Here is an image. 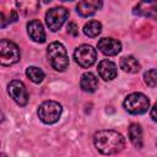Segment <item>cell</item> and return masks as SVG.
I'll return each mask as SVG.
<instances>
[{
    "label": "cell",
    "instance_id": "1",
    "mask_svg": "<svg viewBox=\"0 0 157 157\" xmlns=\"http://www.w3.org/2000/svg\"><path fill=\"white\" fill-rule=\"evenodd\" d=\"M96 148L103 155H114L120 152L125 146V139L114 130H99L93 136Z\"/></svg>",
    "mask_w": 157,
    "mask_h": 157
},
{
    "label": "cell",
    "instance_id": "2",
    "mask_svg": "<svg viewBox=\"0 0 157 157\" xmlns=\"http://www.w3.org/2000/svg\"><path fill=\"white\" fill-rule=\"evenodd\" d=\"M47 55L50 65L56 71H64L69 66V56L65 47L60 42H53L47 48Z\"/></svg>",
    "mask_w": 157,
    "mask_h": 157
},
{
    "label": "cell",
    "instance_id": "3",
    "mask_svg": "<svg viewBox=\"0 0 157 157\" xmlns=\"http://www.w3.org/2000/svg\"><path fill=\"white\" fill-rule=\"evenodd\" d=\"M63 108L55 101H45L38 108V117L45 124H54L59 120Z\"/></svg>",
    "mask_w": 157,
    "mask_h": 157
},
{
    "label": "cell",
    "instance_id": "4",
    "mask_svg": "<svg viewBox=\"0 0 157 157\" xmlns=\"http://www.w3.org/2000/svg\"><path fill=\"white\" fill-rule=\"evenodd\" d=\"M150 107V99L147 96L140 92L129 94L124 101V108L131 114H144Z\"/></svg>",
    "mask_w": 157,
    "mask_h": 157
},
{
    "label": "cell",
    "instance_id": "5",
    "mask_svg": "<svg viewBox=\"0 0 157 157\" xmlns=\"http://www.w3.org/2000/svg\"><path fill=\"white\" fill-rule=\"evenodd\" d=\"M20 49L18 47L9 40V39H1L0 40V63L1 65L9 66L20 60Z\"/></svg>",
    "mask_w": 157,
    "mask_h": 157
},
{
    "label": "cell",
    "instance_id": "6",
    "mask_svg": "<svg viewBox=\"0 0 157 157\" xmlns=\"http://www.w3.org/2000/svg\"><path fill=\"white\" fill-rule=\"evenodd\" d=\"M69 17V10L65 7H53L45 13V23L50 31L56 32L61 28Z\"/></svg>",
    "mask_w": 157,
    "mask_h": 157
},
{
    "label": "cell",
    "instance_id": "7",
    "mask_svg": "<svg viewBox=\"0 0 157 157\" xmlns=\"http://www.w3.org/2000/svg\"><path fill=\"white\" fill-rule=\"evenodd\" d=\"M74 58H75V61L81 67H90L96 63L97 53L92 45L82 44L76 48V50L74 53Z\"/></svg>",
    "mask_w": 157,
    "mask_h": 157
},
{
    "label": "cell",
    "instance_id": "8",
    "mask_svg": "<svg viewBox=\"0 0 157 157\" xmlns=\"http://www.w3.org/2000/svg\"><path fill=\"white\" fill-rule=\"evenodd\" d=\"M7 92L11 96V98L21 107L26 105L28 102V92L25 86V83L20 80H12L7 85Z\"/></svg>",
    "mask_w": 157,
    "mask_h": 157
},
{
    "label": "cell",
    "instance_id": "9",
    "mask_svg": "<svg viewBox=\"0 0 157 157\" xmlns=\"http://www.w3.org/2000/svg\"><path fill=\"white\" fill-rule=\"evenodd\" d=\"M97 48L104 54V55H108V56H114L117 54L120 53L121 50V43L118 40V39H114V38H101L97 43Z\"/></svg>",
    "mask_w": 157,
    "mask_h": 157
},
{
    "label": "cell",
    "instance_id": "10",
    "mask_svg": "<svg viewBox=\"0 0 157 157\" xmlns=\"http://www.w3.org/2000/svg\"><path fill=\"white\" fill-rule=\"evenodd\" d=\"M134 13L157 20V1H140L134 7Z\"/></svg>",
    "mask_w": 157,
    "mask_h": 157
},
{
    "label": "cell",
    "instance_id": "11",
    "mask_svg": "<svg viewBox=\"0 0 157 157\" xmlns=\"http://www.w3.org/2000/svg\"><path fill=\"white\" fill-rule=\"evenodd\" d=\"M27 33H28L29 38L37 43L45 42V32H44L43 25L39 20H31L27 23Z\"/></svg>",
    "mask_w": 157,
    "mask_h": 157
},
{
    "label": "cell",
    "instance_id": "12",
    "mask_svg": "<svg viewBox=\"0 0 157 157\" xmlns=\"http://www.w3.org/2000/svg\"><path fill=\"white\" fill-rule=\"evenodd\" d=\"M98 74L103 80L112 81L113 78L117 77V74H118L117 65L113 61H110L108 59H104L98 64Z\"/></svg>",
    "mask_w": 157,
    "mask_h": 157
},
{
    "label": "cell",
    "instance_id": "13",
    "mask_svg": "<svg viewBox=\"0 0 157 157\" xmlns=\"http://www.w3.org/2000/svg\"><path fill=\"white\" fill-rule=\"evenodd\" d=\"M101 7H102V1H97V0L81 1L76 6V11L78 15H81L83 17H88V16H92L93 13H96V11Z\"/></svg>",
    "mask_w": 157,
    "mask_h": 157
},
{
    "label": "cell",
    "instance_id": "14",
    "mask_svg": "<svg viewBox=\"0 0 157 157\" xmlns=\"http://www.w3.org/2000/svg\"><path fill=\"white\" fill-rule=\"evenodd\" d=\"M80 87L85 92H94L98 87V78L92 72H85L80 80Z\"/></svg>",
    "mask_w": 157,
    "mask_h": 157
},
{
    "label": "cell",
    "instance_id": "15",
    "mask_svg": "<svg viewBox=\"0 0 157 157\" xmlns=\"http://www.w3.org/2000/svg\"><path fill=\"white\" fill-rule=\"evenodd\" d=\"M128 134H129V139L132 142V145L137 148H141L142 147V129L140 124H136V123L130 124Z\"/></svg>",
    "mask_w": 157,
    "mask_h": 157
},
{
    "label": "cell",
    "instance_id": "16",
    "mask_svg": "<svg viewBox=\"0 0 157 157\" xmlns=\"http://www.w3.org/2000/svg\"><path fill=\"white\" fill-rule=\"evenodd\" d=\"M120 67H121L125 72L136 74V72H139V70H140V64H139L137 59H135V58L131 56V55H128V56L121 58V60H120Z\"/></svg>",
    "mask_w": 157,
    "mask_h": 157
},
{
    "label": "cell",
    "instance_id": "17",
    "mask_svg": "<svg viewBox=\"0 0 157 157\" xmlns=\"http://www.w3.org/2000/svg\"><path fill=\"white\" fill-rule=\"evenodd\" d=\"M101 31H102V25L96 20H91L83 26V33L91 38L97 37L101 33Z\"/></svg>",
    "mask_w": 157,
    "mask_h": 157
},
{
    "label": "cell",
    "instance_id": "18",
    "mask_svg": "<svg viewBox=\"0 0 157 157\" xmlns=\"http://www.w3.org/2000/svg\"><path fill=\"white\" fill-rule=\"evenodd\" d=\"M26 75L34 83H40L44 78V72L39 67H36V66H28L26 70Z\"/></svg>",
    "mask_w": 157,
    "mask_h": 157
},
{
    "label": "cell",
    "instance_id": "19",
    "mask_svg": "<svg viewBox=\"0 0 157 157\" xmlns=\"http://www.w3.org/2000/svg\"><path fill=\"white\" fill-rule=\"evenodd\" d=\"M16 5L20 9V11H22L25 15L34 13L39 7L38 1H21V2H16Z\"/></svg>",
    "mask_w": 157,
    "mask_h": 157
},
{
    "label": "cell",
    "instance_id": "20",
    "mask_svg": "<svg viewBox=\"0 0 157 157\" xmlns=\"http://www.w3.org/2000/svg\"><path fill=\"white\" fill-rule=\"evenodd\" d=\"M144 80H145V82H146L147 86H150V87H157V70H155V69L147 70L144 74Z\"/></svg>",
    "mask_w": 157,
    "mask_h": 157
},
{
    "label": "cell",
    "instance_id": "21",
    "mask_svg": "<svg viewBox=\"0 0 157 157\" xmlns=\"http://www.w3.org/2000/svg\"><path fill=\"white\" fill-rule=\"evenodd\" d=\"M67 32H69L71 36L76 37V36L78 34V27L76 26V23H74V22H70V23L67 25Z\"/></svg>",
    "mask_w": 157,
    "mask_h": 157
},
{
    "label": "cell",
    "instance_id": "22",
    "mask_svg": "<svg viewBox=\"0 0 157 157\" xmlns=\"http://www.w3.org/2000/svg\"><path fill=\"white\" fill-rule=\"evenodd\" d=\"M151 118H152V120H155V121H157V103H155V105L152 107V109H151Z\"/></svg>",
    "mask_w": 157,
    "mask_h": 157
},
{
    "label": "cell",
    "instance_id": "23",
    "mask_svg": "<svg viewBox=\"0 0 157 157\" xmlns=\"http://www.w3.org/2000/svg\"><path fill=\"white\" fill-rule=\"evenodd\" d=\"M1 157H6V156H5V155H4V153H2V155H1Z\"/></svg>",
    "mask_w": 157,
    "mask_h": 157
}]
</instances>
